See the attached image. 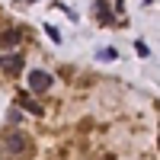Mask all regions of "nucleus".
Wrapping results in <instances>:
<instances>
[{"instance_id":"obj_2","label":"nucleus","mask_w":160,"mask_h":160,"mask_svg":"<svg viewBox=\"0 0 160 160\" xmlns=\"http://www.w3.org/2000/svg\"><path fill=\"white\" fill-rule=\"evenodd\" d=\"M0 71L10 74V77H16L22 71V55H19V51H7V55L0 58Z\"/></svg>"},{"instance_id":"obj_5","label":"nucleus","mask_w":160,"mask_h":160,"mask_svg":"<svg viewBox=\"0 0 160 160\" xmlns=\"http://www.w3.org/2000/svg\"><path fill=\"white\" fill-rule=\"evenodd\" d=\"M16 102L22 106V109H29L32 115H45V109H42V106H38V102L29 96V93H19V96H16Z\"/></svg>"},{"instance_id":"obj_1","label":"nucleus","mask_w":160,"mask_h":160,"mask_svg":"<svg viewBox=\"0 0 160 160\" xmlns=\"http://www.w3.org/2000/svg\"><path fill=\"white\" fill-rule=\"evenodd\" d=\"M0 148L7 157H29L32 154V141L22 135V131H10V135L0 138Z\"/></svg>"},{"instance_id":"obj_4","label":"nucleus","mask_w":160,"mask_h":160,"mask_svg":"<svg viewBox=\"0 0 160 160\" xmlns=\"http://www.w3.org/2000/svg\"><path fill=\"white\" fill-rule=\"evenodd\" d=\"M22 42V29H3L0 32V48H16Z\"/></svg>"},{"instance_id":"obj_3","label":"nucleus","mask_w":160,"mask_h":160,"mask_svg":"<svg viewBox=\"0 0 160 160\" xmlns=\"http://www.w3.org/2000/svg\"><path fill=\"white\" fill-rule=\"evenodd\" d=\"M51 83H55V77H51L48 71H32V74H29V87H32V93H45Z\"/></svg>"},{"instance_id":"obj_6","label":"nucleus","mask_w":160,"mask_h":160,"mask_svg":"<svg viewBox=\"0 0 160 160\" xmlns=\"http://www.w3.org/2000/svg\"><path fill=\"white\" fill-rule=\"evenodd\" d=\"M93 10H96V16H99V22H115V16L109 13V7H106V0H96V3H93Z\"/></svg>"}]
</instances>
